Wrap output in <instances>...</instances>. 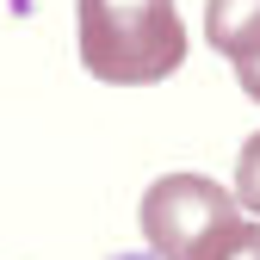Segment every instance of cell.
Segmentation results:
<instances>
[{
  "mask_svg": "<svg viewBox=\"0 0 260 260\" xmlns=\"http://www.w3.org/2000/svg\"><path fill=\"white\" fill-rule=\"evenodd\" d=\"M81 69L106 87H155L186 62L180 0H75Z\"/></svg>",
  "mask_w": 260,
  "mask_h": 260,
  "instance_id": "1",
  "label": "cell"
},
{
  "mask_svg": "<svg viewBox=\"0 0 260 260\" xmlns=\"http://www.w3.org/2000/svg\"><path fill=\"white\" fill-rule=\"evenodd\" d=\"M230 223H242L236 192L205 174H161L143 192V236L155 260H199Z\"/></svg>",
  "mask_w": 260,
  "mask_h": 260,
  "instance_id": "2",
  "label": "cell"
},
{
  "mask_svg": "<svg viewBox=\"0 0 260 260\" xmlns=\"http://www.w3.org/2000/svg\"><path fill=\"white\" fill-rule=\"evenodd\" d=\"M205 38L230 69H248L260 56V0H211L205 7Z\"/></svg>",
  "mask_w": 260,
  "mask_h": 260,
  "instance_id": "3",
  "label": "cell"
},
{
  "mask_svg": "<svg viewBox=\"0 0 260 260\" xmlns=\"http://www.w3.org/2000/svg\"><path fill=\"white\" fill-rule=\"evenodd\" d=\"M199 260H260V223L254 217H242V223H230Z\"/></svg>",
  "mask_w": 260,
  "mask_h": 260,
  "instance_id": "4",
  "label": "cell"
},
{
  "mask_svg": "<svg viewBox=\"0 0 260 260\" xmlns=\"http://www.w3.org/2000/svg\"><path fill=\"white\" fill-rule=\"evenodd\" d=\"M236 205L242 211H254V223H260V130L242 143V155H236Z\"/></svg>",
  "mask_w": 260,
  "mask_h": 260,
  "instance_id": "5",
  "label": "cell"
},
{
  "mask_svg": "<svg viewBox=\"0 0 260 260\" xmlns=\"http://www.w3.org/2000/svg\"><path fill=\"white\" fill-rule=\"evenodd\" d=\"M236 81H242V93H248V100L260 106V56L248 62V69H236Z\"/></svg>",
  "mask_w": 260,
  "mask_h": 260,
  "instance_id": "6",
  "label": "cell"
}]
</instances>
